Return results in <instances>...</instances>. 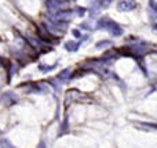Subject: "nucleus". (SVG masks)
<instances>
[{"instance_id":"nucleus-1","label":"nucleus","mask_w":157,"mask_h":148,"mask_svg":"<svg viewBox=\"0 0 157 148\" xmlns=\"http://www.w3.org/2000/svg\"><path fill=\"white\" fill-rule=\"evenodd\" d=\"M98 26L106 29L112 36H121L123 35V28L120 26L119 24H116V22L110 21V19H108V18L101 19V21L98 22Z\"/></svg>"},{"instance_id":"nucleus-2","label":"nucleus","mask_w":157,"mask_h":148,"mask_svg":"<svg viewBox=\"0 0 157 148\" xmlns=\"http://www.w3.org/2000/svg\"><path fill=\"white\" fill-rule=\"evenodd\" d=\"M135 7H136L135 0H121V2H119V4H117V8H119L120 11H124V13L132 11Z\"/></svg>"},{"instance_id":"nucleus-3","label":"nucleus","mask_w":157,"mask_h":148,"mask_svg":"<svg viewBox=\"0 0 157 148\" xmlns=\"http://www.w3.org/2000/svg\"><path fill=\"white\" fill-rule=\"evenodd\" d=\"M75 17V14H73V11H59V13L55 15V18L57 19H59V21H71L72 18Z\"/></svg>"},{"instance_id":"nucleus-4","label":"nucleus","mask_w":157,"mask_h":148,"mask_svg":"<svg viewBox=\"0 0 157 148\" xmlns=\"http://www.w3.org/2000/svg\"><path fill=\"white\" fill-rule=\"evenodd\" d=\"M149 11H150V15L157 19V2L156 0H149Z\"/></svg>"},{"instance_id":"nucleus-5","label":"nucleus","mask_w":157,"mask_h":148,"mask_svg":"<svg viewBox=\"0 0 157 148\" xmlns=\"http://www.w3.org/2000/svg\"><path fill=\"white\" fill-rule=\"evenodd\" d=\"M132 50H134L135 53H138V54H144V53H146L147 50H149V47H147L146 44L141 43V44H136V46H134Z\"/></svg>"},{"instance_id":"nucleus-6","label":"nucleus","mask_w":157,"mask_h":148,"mask_svg":"<svg viewBox=\"0 0 157 148\" xmlns=\"http://www.w3.org/2000/svg\"><path fill=\"white\" fill-rule=\"evenodd\" d=\"M78 44L80 43H73V42H68V43L65 44L66 50H69V51H76V50L78 49Z\"/></svg>"},{"instance_id":"nucleus-7","label":"nucleus","mask_w":157,"mask_h":148,"mask_svg":"<svg viewBox=\"0 0 157 148\" xmlns=\"http://www.w3.org/2000/svg\"><path fill=\"white\" fill-rule=\"evenodd\" d=\"M97 2H98V4H99L101 7H109L113 0H97Z\"/></svg>"},{"instance_id":"nucleus-8","label":"nucleus","mask_w":157,"mask_h":148,"mask_svg":"<svg viewBox=\"0 0 157 148\" xmlns=\"http://www.w3.org/2000/svg\"><path fill=\"white\" fill-rule=\"evenodd\" d=\"M110 42H106V40H103V42H99V43H97V49H103V47H108V46H110Z\"/></svg>"},{"instance_id":"nucleus-9","label":"nucleus","mask_w":157,"mask_h":148,"mask_svg":"<svg viewBox=\"0 0 157 148\" xmlns=\"http://www.w3.org/2000/svg\"><path fill=\"white\" fill-rule=\"evenodd\" d=\"M73 35H75V38H80V32H78L77 29L73 30Z\"/></svg>"},{"instance_id":"nucleus-10","label":"nucleus","mask_w":157,"mask_h":148,"mask_svg":"<svg viewBox=\"0 0 157 148\" xmlns=\"http://www.w3.org/2000/svg\"><path fill=\"white\" fill-rule=\"evenodd\" d=\"M59 2H63V0H59Z\"/></svg>"}]
</instances>
